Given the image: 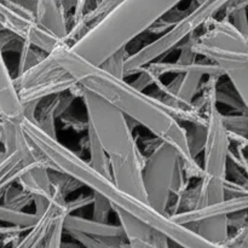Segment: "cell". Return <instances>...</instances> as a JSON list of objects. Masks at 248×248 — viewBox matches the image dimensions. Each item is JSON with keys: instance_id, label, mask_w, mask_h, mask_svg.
I'll return each instance as SVG.
<instances>
[{"instance_id": "27", "label": "cell", "mask_w": 248, "mask_h": 248, "mask_svg": "<svg viewBox=\"0 0 248 248\" xmlns=\"http://www.w3.org/2000/svg\"><path fill=\"white\" fill-rule=\"evenodd\" d=\"M128 55L130 53L127 52V47H123L120 50L115 51L113 55L109 56L106 61L101 63V67L103 68L104 70L109 72L110 74L115 75L118 78H123V79H126L125 78V63L126 60H127Z\"/></svg>"}, {"instance_id": "31", "label": "cell", "mask_w": 248, "mask_h": 248, "mask_svg": "<svg viewBox=\"0 0 248 248\" xmlns=\"http://www.w3.org/2000/svg\"><path fill=\"white\" fill-rule=\"evenodd\" d=\"M235 27L237 31L245 36L248 38V12L247 7H242V9H237L232 11L229 16L227 17Z\"/></svg>"}, {"instance_id": "14", "label": "cell", "mask_w": 248, "mask_h": 248, "mask_svg": "<svg viewBox=\"0 0 248 248\" xmlns=\"http://www.w3.org/2000/svg\"><path fill=\"white\" fill-rule=\"evenodd\" d=\"M75 97L70 92H63V93L55 94L45 98L46 103H44L40 108L36 107L35 119L34 123L39 126L43 131H45L48 136L57 138L56 132V119L65 113L72 106Z\"/></svg>"}, {"instance_id": "19", "label": "cell", "mask_w": 248, "mask_h": 248, "mask_svg": "<svg viewBox=\"0 0 248 248\" xmlns=\"http://www.w3.org/2000/svg\"><path fill=\"white\" fill-rule=\"evenodd\" d=\"M193 230L202 239L207 240L215 247L224 246L230 235L228 216H216V217L205 218L195 223L186 225Z\"/></svg>"}, {"instance_id": "23", "label": "cell", "mask_w": 248, "mask_h": 248, "mask_svg": "<svg viewBox=\"0 0 248 248\" xmlns=\"http://www.w3.org/2000/svg\"><path fill=\"white\" fill-rule=\"evenodd\" d=\"M72 236L75 241L79 242L81 246L87 248H114L128 246L125 244V237H101V236H89V235L81 234V232H67Z\"/></svg>"}, {"instance_id": "34", "label": "cell", "mask_w": 248, "mask_h": 248, "mask_svg": "<svg viewBox=\"0 0 248 248\" xmlns=\"http://www.w3.org/2000/svg\"><path fill=\"white\" fill-rule=\"evenodd\" d=\"M11 1L16 2L19 6L26 7V9L31 10L35 14V7H36V0H11Z\"/></svg>"}, {"instance_id": "35", "label": "cell", "mask_w": 248, "mask_h": 248, "mask_svg": "<svg viewBox=\"0 0 248 248\" xmlns=\"http://www.w3.org/2000/svg\"><path fill=\"white\" fill-rule=\"evenodd\" d=\"M194 1H195V5H200L202 4V2H205L206 0H194Z\"/></svg>"}, {"instance_id": "16", "label": "cell", "mask_w": 248, "mask_h": 248, "mask_svg": "<svg viewBox=\"0 0 248 248\" xmlns=\"http://www.w3.org/2000/svg\"><path fill=\"white\" fill-rule=\"evenodd\" d=\"M0 111L9 118H19L23 115V108L14 85V78L7 69L1 48H0Z\"/></svg>"}, {"instance_id": "24", "label": "cell", "mask_w": 248, "mask_h": 248, "mask_svg": "<svg viewBox=\"0 0 248 248\" xmlns=\"http://www.w3.org/2000/svg\"><path fill=\"white\" fill-rule=\"evenodd\" d=\"M183 125V124H182ZM186 135V142L190 154L194 159L198 160V155L203 150L206 140V125H195V124H186L183 125Z\"/></svg>"}, {"instance_id": "11", "label": "cell", "mask_w": 248, "mask_h": 248, "mask_svg": "<svg viewBox=\"0 0 248 248\" xmlns=\"http://www.w3.org/2000/svg\"><path fill=\"white\" fill-rule=\"evenodd\" d=\"M111 207H113V212L118 217L119 224L123 228L128 246L133 248L170 247L169 237L161 232L121 208L115 207V206H111Z\"/></svg>"}, {"instance_id": "26", "label": "cell", "mask_w": 248, "mask_h": 248, "mask_svg": "<svg viewBox=\"0 0 248 248\" xmlns=\"http://www.w3.org/2000/svg\"><path fill=\"white\" fill-rule=\"evenodd\" d=\"M48 173H50L51 184L57 186L61 190V193H62L65 198H67L68 195H70L72 193H74L75 190H78V189L84 186L78 179H75L74 177L65 173V172L60 171V170L50 169V172H48Z\"/></svg>"}, {"instance_id": "10", "label": "cell", "mask_w": 248, "mask_h": 248, "mask_svg": "<svg viewBox=\"0 0 248 248\" xmlns=\"http://www.w3.org/2000/svg\"><path fill=\"white\" fill-rule=\"evenodd\" d=\"M196 35L193 44L194 51L198 56L207 58L220 65L248 113V52L220 50L201 45L196 41Z\"/></svg>"}, {"instance_id": "3", "label": "cell", "mask_w": 248, "mask_h": 248, "mask_svg": "<svg viewBox=\"0 0 248 248\" xmlns=\"http://www.w3.org/2000/svg\"><path fill=\"white\" fill-rule=\"evenodd\" d=\"M81 99L87 121L109 157L114 183L121 190L148 202L142 178L145 156L138 148L126 115L84 87Z\"/></svg>"}, {"instance_id": "15", "label": "cell", "mask_w": 248, "mask_h": 248, "mask_svg": "<svg viewBox=\"0 0 248 248\" xmlns=\"http://www.w3.org/2000/svg\"><path fill=\"white\" fill-rule=\"evenodd\" d=\"M64 232H81L89 236L125 237L120 224H110L109 222L103 223L94 219H87V218L75 216L73 213H69L65 217Z\"/></svg>"}, {"instance_id": "22", "label": "cell", "mask_w": 248, "mask_h": 248, "mask_svg": "<svg viewBox=\"0 0 248 248\" xmlns=\"http://www.w3.org/2000/svg\"><path fill=\"white\" fill-rule=\"evenodd\" d=\"M36 219H38V216L34 212L27 213L22 210H14V208L0 205V222L15 225V227L31 229L36 223Z\"/></svg>"}, {"instance_id": "30", "label": "cell", "mask_w": 248, "mask_h": 248, "mask_svg": "<svg viewBox=\"0 0 248 248\" xmlns=\"http://www.w3.org/2000/svg\"><path fill=\"white\" fill-rule=\"evenodd\" d=\"M217 103H223L225 106L230 107V108L235 109L239 113H247L246 108H245L244 103L240 99L239 94H232L229 93L228 90L219 89V86H217Z\"/></svg>"}, {"instance_id": "5", "label": "cell", "mask_w": 248, "mask_h": 248, "mask_svg": "<svg viewBox=\"0 0 248 248\" xmlns=\"http://www.w3.org/2000/svg\"><path fill=\"white\" fill-rule=\"evenodd\" d=\"M230 0H206L202 4L195 5L190 11L177 19L173 26L170 27L159 38L128 55L125 63V78L136 74L140 68L160 60L170 51L178 47L189 36L198 33L199 29L202 28L208 19L224 10L225 5Z\"/></svg>"}, {"instance_id": "36", "label": "cell", "mask_w": 248, "mask_h": 248, "mask_svg": "<svg viewBox=\"0 0 248 248\" xmlns=\"http://www.w3.org/2000/svg\"><path fill=\"white\" fill-rule=\"evenodd\" d=\"M247 140H248V132H247ZM246 149L248 150V142H247V148H246ZM247 156H248V155H247Z\"/></svg>"}, {"instance_id": "13", "label": "cell", "mask_w": 248, "mask_h": 248, "mask_svg": "<svg viewBox=\"0 0 248 248\" xmlns=\"http://www.w3.org/2000/svg\"><path fill=\"white\" fill-rule=\"evenodd\" d=\"M77 85L78 82L75 81L74 78L65 72L64 74L51 78V79L41 81L39 84L17 90V94H18L19 102L23 108V106L26 104L39 103L47 97L63 93V92H69Z\"/></svg>"}, {"instance_id": "12", "label": "cell", "mask_w": 248, "mask_h": 248, "mask_svg": "<svg viewBox=\"0 0 248 248\" xmlns=\"http://www.w3.org/2000/svg\"><path fill=\"white\" fill-rule=\"evenodd\" d=\"M245 210H248V194L224 198L219 202L205 206L202 208H196V210L177 212L170 215L169 217L177 224L189 225L205 218L216 217V216H230L232 213Z\"/></svg>"}, {"instance_id": "17", "label": "cell", "mask_w": 248, "mask_h": 248, "mask_svg": "<svg viewBox=\"0 0 248 248\" xmlns=\"http://www.w3.org/2000/svg\"><path fill=\"white\" fill-rule=\"evenodd\" d=\"M123 0H99L90 11H87L81 18L75 23L70 24V28L68 29L67 35L64 36L63 41L69 45L74 44L75 41L79 40L96 22L103 18L107 14L111 11L114 7Z\"/></svg>"}, {"instance_id": "21", "label": "cell", "mask_w": 248, "mask_h": 248, "mask_svg": "<svg viewBox=\"0 0 248 248\" xmlns=\"http://www.w3.org/2000/svg\"><path fill=\"white\" fill-rule=\"evenodd\" d=\"M4 202L2 205L14 210H22L33 203L34 195L24 190L18 183H14L4 190Z\"/></svg>"}, {"instance_id": "1", "label": "cell", "mask_w": 248, "mask_h": 248, "mask_svg": "<svg viewBox=\"0 0 248 248\" xmlns=\"http://www.w3.org/2000/svg\"><path fill=\"white\" fill-rule=\"evenodd\" d=\"M50 56L84 89L96 93L119 109L126 118L145 127L162 142L172 145L178 153L188 179L202 178V166L189 152L183 125L169 113L162 102L136 89L126 79L115 77L101 65L82 58L67 43L58 44Z\"/></svg>"}, {"instance_id": "4", "label": "cell", "mask_w": 248, "mask_h": 248, "mask_svg": "<svg viewBox=\"0 0 248 248\" xmlns=\"http://www.w3.org/2000/svg\"><path fill=\"white\" fill-rule=\"evenodd\" d=\"M183 0H123L93 24L70 48L93 64L99 65L115 51L148 31L161 17Z\"/></svg>"}, {"instance_id": "2", "label": "cell", "mask_w": 248, "mask_h": 248, "mask_svg": "<svg viewBox=\"0 0 248 248\" xmlns=\"http://www.w3.org/2000/svg\"><path fill=\"white\" fill-rule=\"evenodd\" d=\"M19 121L23 132L45 156L51 169L60 170L73 176L84 186H87L92 191H96L106 198L111 206L121 208L150 224L166 235L170 241L174 242L178 246L186 248L215 247L211 242L202 239L188 227L177 224L170 219L169 216L155 210L149 202L140 200L136 196L121 190L114 183L113 178L104 176L94 170L89 161H85L77 153L62 144L58 138L48 136L33 120L22 115Z\"/></svg>"}, {"instance_id": "32", "label": "cell", "mask_w": 248, "mask_h": 248, "mask_svg": "<svg viewBox=\"0 0 248 248\" xmlns=\"http://www.w3.org/2000/svg\"><path fill=\"white\" fill-rule=\"evenodd\" d=\"M224 246L248 248V223L245 227L236 229L234 235H229Z\"/></svg>"}, {"instance_id": "29", "label": "cell", "mask_w": 248, "mask_h": 248, "mask_svg": "<svg viewBox=\"0 0 248 248\" xmlns=\"http://www.w3.org/2000/svg\"><path fill=\"white\" fill-rule=\"evenodd\" d=\"M92 191V190H91ZM93 194V202H92V219L98 220V222L107 223L109 219V216L113 212V207H111V203L107 200L106 198H103L102 195H99L96 191H92Z\"/></svg>"}, {"instance_id": "33", "label": "cell", "mask_w": 248, "mask_h": 248, "mask_svg": "<svg viewBox=\"0 0 248 248\" xmlns=\"http://www.w3.org/2000/svg\"><path fill=\"white\" fill-rule=\"evenodd\" d=\"M92 202H93V194L91 191V194H89V195H81L70 201L67 200L68 211H69V213H73L74 211H78L80 208L92 205Z\"/></svg>"}, {"instance_id": "6", "label": "cell", "mask_w": 248, "mask_h": 248, "mask_svg": "<svg viewBox=\"0 0 248 248\" xmlns=\"http://www.w3.org/2000/svg\"><path fill=\"white\" fill-rule=\"evenodd\" d=\"M206 77L223 78L225 73L217 63L203 57L202 62L196 61L188 70L178 73L169 84L159 82L156 85L157 94L154 97L162 102L169 113L181 124L206 125L207 118L193 104Z\"/></svg>"}, {"instance_id": "25", "label": "cell", "mask_w": 248, "mask_h": 248, "mask_svg": "<svg viewBox=\"0 0 248 248\" xmlns=\"http://www.w3.org/2000/svg\"><path fill=\"white\" fill-rule=\"evenodd\" d=\"M47 55L44 51L39 50L38 47L31 45L28 41H23L21 48H19V58H18V69H17V75L26 72L29 68L35 65L36 63L40 62L45 56Z\"/></svg>"}, {"instance_id": "7", "label": "cell", "mask_w": 248, "mask_h": 248, "mask_svg": "<svg viewBox=\"0 0 248 248\" xmlns=\"http://www.w3.org/2000/svg\"><path fill=\"white\" fill-rule=\"evenodd\" d=\"M178 161L177 150L160 140L143 162L142 178L148 202L165 215L172 202V182Z\"/></svg>"}, {"instance_id": "20", "label": "cell", "mask_w": 248, "mask_h": 248, "mask_svg": "<svg viewBox=\"0 0 248 248\" xmlns=\"http://www.w3.org/2000/svg\"><path fill=\"white\" fill-rule=\"evenodd\" d=\"M86 136H87V148H89V154H90V161L89 164L101 172L102 174L107 177H111V169H110V162H109V157L107 153L104 152L103 147H102L101 142L97 138L96 133L92 130L90 124L87 125L86 128Z\"/></svg>"}, {"instance_id": "8", "label": "cell", "mask_w": 248, "mask_h": 248, "mask_svg": "<svg viewBox=\"0 0 248 248\" xmlns=\"http://www.w3.org/2000/svg\"><path fill=\"white\" fill-rule=\"evenodd\" d=\"M69 215L67 198L57 186L52 191L47 205L38 216L36 223L23 234L18 235L15 247L18 248H60L64 232V220Z\"/></svg>"}, {"instance_id": "28", "label": "cell", "mask_w": 248, "mask_h": 248, "mask_svg": "<svg viewBox=\"0 0 248 248\" xmlns=\"http://www.w3.org/2000/svg\"><path fill=\"white\" fill-rule=\"evenodd\" d=\"M223 124L229 132L240 133V135L247 136L248 132V113L240 114H222Z\"/></svg>"}, {"instance_id": "18", "label": "cell", "mask_w": 248, "mask_h": 248, "mask_svg": "<svg viewBox=\"0 0 248 248\" xmlns=\"http://www.w3.org/2000/svg\"><path fill=\"white\" fill-rule=\"evenodd\" d=\"M64 73L65 70L55 62L50 53H47L45 58H43L40 62L36 63L35 65L29 68L26 72L18 74L16 78H14V85L17 91L19 89L39 84V82L58 77V75L64 74Z\"/></svg>"}, {"instance_id": "9", "label": "cell", "mask_w": 248, "mask_h": 248, "mask_svg": "<svg viewBox=\"0 0 248 248\" xmlns=\"http://www.w3.org/2000/svg\"><path fill=\"white\" fill-rule=\"evenodd\" d=\"M1 31L15 34L46 53H50L58 44L62 43L61 39L36 21L33 11L19 6L11 0H0V31Z\"/></svg>"}]
</instances>
